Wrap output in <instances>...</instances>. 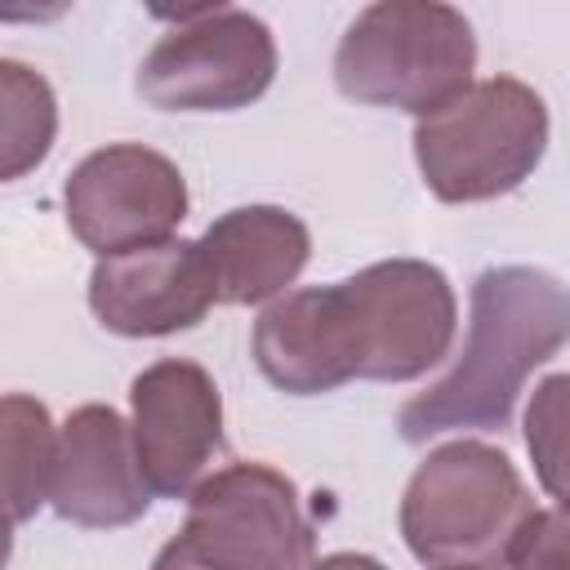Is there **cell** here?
<instances>
[{
    "mask_svg": "<svg viewBox=\"0 0 570 570\" xmlns=\"http://www.w3.org/2000/svg\"><path fill=\"white\" fill-rule=\"evenodd\" d=\"M476 36L472 22L441 0H379L365 4L334 49V85L365 107H396L432 116L472 85Z\"/></svg>",
    "mask_w": 570,
    "mask_h": 570,
    "instance_id": "obj_3",
    "label": "cell"
},
{
    "mask_svg": "<svg viewBox=\"0 0 570 570\" xmlns=\"http://www.w3.org/2000/svg\"><path fill=\"white\" fill-rule=\"evenodd\" d=\"M508 570H566V517L561 508H534L512 534L503 561Z\"/></svg>",
    "mask_w": 570,
    "mask_h": 570,
    "instance_id": "obj_16",
    "label": "cell"
},
{
    "mask_svg": "<svg viewBox=\"0 0 570 570\" xmlns=\"http://www.w3.org/2000/svg\"><path fill=\"white\" fill-rule=\"evenodd\" d=\"M129 436L151 494L187 499L223 450V392L196 361L165 356L129 383Z\"/></svg>",
    "mask_w": 570,
    "mask_h": 570,
    "instance_id": "obj_9",
    "label": "cell"
},
{
    "mask_svg": "<svg viewBox=\"0 0 570 570\" xmlns=\"http://www.w3.org/2000/svg\"><path fill=\"white\" fill-rule=\"evenodd\" d=\"M187 205L183 169L142 142H107L89 151L62 187L67 227L98 258L169 240L187 218Z\"/></svg>",
    "mask_w": 570,
    "mask_h": 570,
    "instance_id": "obj_8",
    "label": "cell"
},
{
    "mask_svg": "<svg viewBox=\"0 0 570 570\" xmlns=\"http://www.w3.org/2000/svg\"><path fill=\"white\" fill-rule=\"evenodd\" d=\"M312 548L294 481L272 463H227L187 494V521L151 570H307Z\"/></svg>",
    "mask_w": 570,
    "mask_h": 570,
    "instance_id": "obj_6",
    "label": "cell"
},
{
    "mask_svg": "<svg viewBox=\"0 0 570 570\" xmlns=\"http://www.w3.org/2000/svg\"><path fill=\"white\" fill-rule=\"evenodd\" d=\"M49 508L85 530L134 525L151 508V490L138 472L129 419L102 401L76 405L58 428Z\"/></svg>",
    "mask_w": 570,
    "mask_h": 570,
    "instance_id": "obj_11",
    "label": "cell"
},
{
    "mask_svg": "<svg viewBox=\"0 0 570 570\" xmlns=\"http://www.w3.org/2000/svg\"><path fill=\"white\" fill-rule=\"evenodd\" d=\"M534 512L517 463L485 441L428 450L401 494V539L423 566H499Z\"/></svg>",
    "mask_w": 570,
    "mask_h": 570,
    "instance_id": "obj_4",
    "label": "cell"
},
{
    "mask_svg": "<svg viewBox=\"0 0 570 570\" xmlns=\"http://www.w3.org/2000/svg\"><path fill=\"white\" fill-rule=\"evenodd\" d=\"M307 570H387V566L379 557H370V552H330V557L312 561Z\"/></svg>",
    "mask_w": 570,
    "mask_h": 570,
    "instance_id": "obj_17",
    "label": "cell"
},
{
    "mask_svg": "<svg viewBox=\"0 0 570 570\" xmlns=\"http://www.w3.org/2000/svg\"><path fill=\"white\" fill-rule=\"evenodd\" d=\"M548 102L517 76L472 80L459 98L414 125V160L445 205L517 191L548 151Z\"/></svg>",
    "mask_w": 570,
    "mask_h": 570,
    "instance_id": "obj_5",
    "label": "cell"
},
{
    "mask_svg": "<svg viewBox=\"0 0 570 570\" xmlns=\"http://www.w3.org/2000/svg\"><path fill=\"white\" fill-rule=\"evenodd\" d=\"M58 138L53 85L18 58H0V183L27 178Z\"/></svg>",
    "mask_w": 570,
    "mask_h": 570,
    "instance_id": "obj_14",
    "label": "cell"
},
{
    "mask_svg": "<svg viewBox=\"0 0 570 570\" xmlns=\"http://www.w3.org/2000/svg\"><path fill=\"white\" fill-rule=\"evenodd\" d=\"M459 298L423 258H383L347 281L272 298L254 321V365L289 396H321L347 379L410 383L450 356Z\"/></svg>",
    "mask_w": 570,
    "mask_h": 570,
    "instance_id": "obj_1",
    "label": "cell"
},
{
    "mask_svg": "<svg viewBox=\"0 0 570 570\" xmlns=\"http://www.w3.org/2000/svg\"><path fill=\"white\" fill-rule=\"evenodd\" d=\"M9 557H13V521L0 512V570L9 566Z\"/></svg>",
    "mask_w": 570,
    "mask_h": 570,
    "instance_id": "obj_18",
    "label": "cell"
},
{
    "mask_svg": "<svg viewBox=\"0 0 570 570\" xmlns=\"http://www.w3.org/2000/svg\"><path fill=\"white\" fill-rule=\"evenodd\" d=\"M561 401H566V374H548L525 410V445L539 463V481L552 499H561Z\"/></svg>",
    "mask_w": 570,
    "mask_h": 570,
    "instance_id": "obj_15",
    "label": "cell"
},
{
    "mask_svg": "<svg viewBox=\"0 0 570 570\" xmlns=\"http://www.w3.org/2000/svg\"><path fill=\"white\" fill-rule=\"evenodd\" d=\"M570 298L566 285L543 267H485L472 285L468 338L445 379L410 396L396 428L410 445L445 432H499L525 379L552 361L566 343Z\"/></svg>",
    "mask_w": 570,
    "mask_h": 570,
    "instance_id": "obj_2",
    "label": "cell"
},
{
    "mask_svg": "<svg viewBox=\"0 0 570 570\" xmlns=\"http://www.w3.org/2000/svg\"><path fill=\"white\" fill-rule=\"evenodd\" d=\"M432 570H485V566H432Z\"/></svg>",
    "mask_w": 570,
    "mask_h": 570,
    "instance_id": "obj_19",
    "label": "cell"
},
{
    "mask_svg": "<svg viewBox=\"0 0 570 570\" xmlns=\"http://www.w3.org/2000/svg\"><path fill=\"white\" fill-rule=\"evenodd\" d=\"M58 428L49 405L27 392L0 396V512L18 525L49 503Z\"/></svg>",
    "mask_w": 570,
    "mask_h": 570,
    "instance_id": "obj_13",
    "label": "cell"
},
{
    "mask_svg": "<svg viewBox=\"0 0 570 570\" xmlns=\"http://www.w3.org/2000/svg\"><path fill=\"white\" fill-rule=\"evenodd\" d=\"M214 281L196 240L169 236L125 254H107L89 272V312L120 338H160L205 321Z\"/></svg>",
    "mask_w": 570,
    "mask_h": 570,
    "instance_id": "obj_10",
    "label": "cell"
},
{
    "mask_svg": "<svg viewBox=\"0 0 570 570\" xmlns=\"http://www.w3.org/2000/svg\"><path fill=\"white\" fill-rule=\"evenodd\" d=\"M276 80V36L249 9H196L138 62L134 89L156 111H240Z\"/></svg>",
    "mask_w": 570,
    "mask_h": 570,
    "instance_id": "obj_7",
    "label": "cell"
},
{
    "mask_svg": "<svg viewBox=\"0 0 570 570\" xmlns=\"http://www.w3.org/2000/svg\"><path fill=\"white\" fill-rule=\"evenodd\" d=\"M214 281V303L249 307L285 294L312 258V232L281 205H236L196 240Z\"/></svg>",
    "mask_w": 570,
    "mask_h": 570,
    "instance_id": "obj_12",
    "label": "cell"
}]
</instances>
